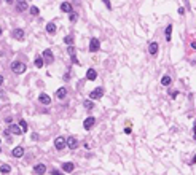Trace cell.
<instances>
[{
  "instance_id": "obj_1",
  "label": "cell",
  "mask_w": 196,
  "mask_h": 175,
  "mask_svg": "<svg viewBox=\"0 0 196 175\" xmlns=\"http://www.w3.org/2000/svg\"><path fill=\"white\" fill-rule=\"evenodd\" d=\"M11 70H13V73L21 75V73H24L26 70H27V65H26L24 62H21V61H14L13 64H11Z\"/></svg>"
},
{
  "instance_id": "obj_2",
  "label": "cell",
  "mask_w": 196,
  "mask_h": 175,
  "mask_svg": "<svg viewBox=\"0 0 196 175\" xmlns=\"http://www.w3.org/2000/svg\"><path fill=\"white\" fill-rule=\"evenodd\" d=\"M102 96H104V88H96V89H93L90 93V99L91 100H97V99H100Z\"/></svg>"
},
{
  "instance_id": "obj_3",
  "label": "cell",
  "mask_w": 196,
  "mask_h": 175,
  "mask_svg": "<svg viewBox=\"0 0 196 175\" xmlns=\"http://www.w3.org/2000/svg\"><path fill=\"white\" fill-rule=\"evenodd\" d=\"M43 61L46 62V64H53V62H54V54H53V51L51 49H45V51H43Z\"/></svg>"
},
{
  "instance_id": "obj_4",
  "label": "cell",
  "mask_w": 196,
  "mask_h": 175,
  "mask_svg": "<svg viewBox=\"0 0 196 175\" xmlns=\"http://www.w3.org/2000/svg\"><path fill=\"white\" fill-rule=\"evenodd\" d=\"M65 145H67L65 137H56V140H54V148L56 150H64Z\"/></svg>"
},
{
  "instance_id": "obj_5",
  "label": "cell",
  "mask_w": 196,
  "mask_h": 175,
  "mask_svg": "<svg viewBox=\"0 0 196 175\" xmlns=\"http://www.w3.org/2000/svg\"><path fill=\"white\" fill-rule=\"evenodd\" d=\"M99 48H100L99 38H91V41H90V51L91 53H96V51H99Z\"/></svg>"
},
{
  "instance_id": "obj_6",
  "label": "cell",
  "mask_w": 196,
  "mask_h": 175,
  "mask_svg": "<svg viewBox=\"0 0 196 175\" xmlns=\"http://www.w3.org/2000/svg\"><path fill=\"white\" fill-rule=\"evenodd\" d=\"M38 102H40L41 105H50V103H51V97L46 93H41L40 96H38Z\"/></svg>"
},
{
  "instance_id": "obj_7",
  "label": "cell",
  "mask_w": 196,
  "mask_h": 175,
  "mask_svg": "<svg viewBox=\"0 0 196 175\" xmlns=\"http://www.w3.org/2000/svg\"><path fill=\"white\" fill-rule=\"evenodd\" d=\"M94 124H96V118H94V116H90V118H86V120H85V123H83V127H85L86 130H90L91 127L94 126Z\"/></svg>"
},
{
  "instance_id": "obj_8",
  "label": "cell",
  "mask_w": 196,
  "mask_h": 175,
  "mask_svg": "<svg viewBox=\"0 0 196 175\" xmlns=\"http://www.w3.org/2000/svg\"><path fill=\"white\" fill-rule=\"evenodd\" d=\"M27 8H29V5L26 0H16V10L18 11H26Z\"/></svg>"
},
{
  "instance_id": "obj_9",
  "label": "cell",
  "mask_w": 196,
  "mask_h": 175,
  "mask_svg": "<svg viewBox=\"0 0 196 175\" xmlns=\"http://www.w3.org/2000/svg\"><path fill=\"white\" fill-rule=\"evenodd\" d=\"M11 35H13V38H16V40H24V30L22 29H14L13 32H11Z\"/></svg>"
},
{
  "instance_id": "obj_10",
  "label": "cell",
  "mask_w": 196,
  "mask_h": 175,
  "mask_svg": "<svg viewBox=\"0 0 196 175\" xmlns=\"http://www.w3.org/2000/svg\"><path fill=\"white\" fill-rule=\"evenodd\" d=\"M46 172V166L45 164H37L34 167V174L35 175H43Z\"/></svg>"
},
{
  "instance_id": "obj_11",
  "label": "cell",
  "mask_w": 196,
  "mask_h": 175,
  "mask_svg": "<svg viewBox=\"0 0 196 175\" xmlns=\"http://www.w3.org/2000/svg\"><path fill=\"white\" fill-rule=\"evenodd\" d=\"M67 147H69L70 150H75V148L78 147V140H77L75 137H69L67 139Z\"/></svg>"
},
{
  "instance_id": "obj_12",
  "label": "cell",
  "mask_w": 196,
  "mask_h": 175,
  "mask_svg": "<svg viewBox=\"0 0 196 175\" xmlns=\"http://www.w3.org/2000/svg\"><path fill=\"white\" fill-rule=\"evenodd\" d=\"M97 78V72L94 69H88V72H86V80H90V81H94V80Z\"/></svg>"
},
{
  "instance_id": "obj_13",
  "label": "cell",
  "mask_w": 196,
  "mask_h": 175,
  "mask_svg": "<svg viewBox=\"0 0 196 175\" xmlns=\"http://www.w3.org/2000/svg\"><path fill=\"white\" fill-rule=\"evenodd\" d=\"M61 11H64V13H73L72 5H70L69 2H62L61 3Z\"/></svg>"
},
{
  "instance_id": "obj_14",
  "label": "cell",
  "mask_w": 196,
  "mask_h": 175,
  "mask_svg": "<svg viewBox=\"0 0 196 175\" xmlns=\"http://www.w3.org/2000/svg\"><path fill=\"white\" fill-rule=\"evenodd\" d=\"M10 132H11V134H14V135H21V134H22V129H21L18 124H11V126H10Z\"/></svg>"
},
{
  "instance_id": "obj_15",
  "label": "cell",
  "mask_w": 196,
  "mask_h": 175,
  "mask_svg": "<svg viewBox=\"0 0 196 175\" xmlns=\"http://www.w3.org/2000/svg\"><path fill=\"white\" fill-rule=\"evenodd\" d=\"M11 155H13L14 158H22V155H24V148H22V147H16Z\"/></svg>"
},
{
  "instance_id": "obj_16",
  "label": "cell",
  "mask_w": 196,
  "mask_h": 175,
  "mask_svg": "<svg viewBox=\"0 0 196 175\" xmlns=\"http://www.w3.org/2000/svg\"><path fill=\"white\" fill-rule=\"evenodd\" d=\"M158 43H156V41H153V43H150V46H148V53H150L151 56H155L156 53H158Z\"/></svg>"
},
{
  "instance_id": "obj_17",
  "label": "cell",
  "mask_w": 196,
  "mask_h": 175,
  "mask_svg": "<svg viewBox=\"0 0 196 175\" xmlns=\"http://www.w3.org/2000/svg\"><path fill=\"white\" fill-rule=\"evenodd\" d=\"M65 96H67V89H65V88H59V89L56 91V97H58L59 100L65 99Z\"/></svg>"
},
{
  "instance_id": "obj_18",
  "label": "cell",
  "mask_w": 196,
  "mask_h": 175,
  "mask_svg": "<svg viewBox=\"0 0 196 175\" xmlns=\"http://www.w3.org/2000/svg\"><path fill=\"white\" fill-rule=\"evenodd\" d=\"M73 169H75L73 162H64V164H62V170L64 172H73Z\"/></svg>"
},
{
  "instance_id": "obj_19",
  "label": "cell",
  "mask_w": 196,
  "mask_h": 175,
  "mask_svg": "<svg viewBox=\"0 0 196 175\" xmlns=\"http://www.w3.org/2000/svg\"><path fill=\"white\" fill-rule=\"evenodd\" d=\"M46 32H48V34H56V24L54 22H48V24H46Z\"/></svg>"
},
{
  "instance_id": "obj_20",
  "label": "cell",
  "mask_w": 196,
  "mask_h": 175,
  "mask_svg": "<svg viewBox=\"0 0 196 175\" xmlns=\"http://www.w3.org/2000/svg\"><path fill=\"white\" fill-rule=\"evenodd\" d=\"M0 172L7 175V174H10V172H11V167L8 164H2V166H0Z\"/></svg>"
},
{
  "instance_id": "obj_21",
  "label": "cell",
  "mask_w": 196,
  "mask_h": 175,
  "mask_svg": "<svg viewBox=\"0 0 196 175\" xmlns=\"http://www.w3.org/2000/svg\"><path fill=\"white\" fill-rule=\"evenodd\" d=\"M64 43L69 46H73V35H67V37L64 38Z\"/></svg>"
},
{
  "instance_id": "obj_22",
  "label": "cell",
  "mask_w": 196,
  "mask_h": 175,
  "mask_svg": "<svg viewBox=\"0 0 196 175\" xmlns=\"http://www.w3.org/2000/svg\"><path fill=\"white\" fill-rule=\"evenodd\" d=\"M29 11H31L32 16H38V14H40V8H37V7H31Z\"/></svg>"
},
{
  "instance_id": "obj_23",
  "label": "cell",
  "mask_w": 196,
  "mask_h": 175,
  "mask_svg": "<svg viewBox=\"0 0 196 175\" xmlns=\"http://www.w3.org/2000/svg\"><path fill=\"white\" fill-rule=\"evenodd\" d=\"M171 34H172V24H169L168 27H166V40H171Z\"/></svg>"
},
{
  "instance_id": "obj_24",
  "label": "cell",
  "mask_w": 196,
  "mask_h": 175,
  "mask_svg": "<svg viewBox=\"0 0 196 175\" xmlns=\"http://www.w3.org/2000/svg\"><path fill=\"white\" fill-rule=\"evenodd\" d=\"M35 67H37V69H41V67H43V57H35Z\"/></svg>"
},
{
  "instance_id": "obj_25",
  "label": "cell",
  "mask_w": 196,
  "mask_h": 175,
  "mask_svg": "<svg viewBox=\"0 0 196 175\" xmlns=\"http://www.w3.org/2000/svg\"><path fill=\"white\" fill-rule=\"evenodd\" d=\"M161 84H163V86L171 84V76H168V75H166V76H163V78H161Z\"/></svg>"
},
{
  "instance_id": "obj_26",
  "label": "cell",
  "mask_w": 196,
  "mask_h": 175,
  "mask_svg": "<svg viewBox=\"0 0 196 175\" xmlns=\"http://www.w3.org/2000/svg\"><path fill=\"white\" fill-rule=\"evenodd\" d=\"M19 127L22 129V134H24V132H27V123H26L24 120H21V121H19Z\"/></svg>"
},
{
  "instance_id": "obj_27",
  "label": "cell",
  "mask_w": 196,
  "mask_h": 175,
  "mask_svg": "<svg viewBox=\"0 0 196 175\" xmlns=\"http://www.w3.org/2000/svg\"><path fill=\"white\" fill-rule=\"evenodd\" d=\"M83 105H85V108L91 110V108L94 107V103H93V100H85V102H83Z\"/></svg>"
},
{
  "instance_id": "obj_28",
  "label": "cell",
  "mask_w": 196,
  "mask_h": 175,
  "mask_svg": "<svg viewBox=\"0 0 196 175\" xmlns=\"http://www.w3.org/2000/svg\"><path fill=\"white\" fill-rule=\"evenodd\" d=\"M67 53H69L70 54V57H75V48H73V46H69V48H67Z\"/></svg>"
},
{
  "instance_id": "obj_29",
  "label": "cell",
  "mask_w": 196,
  "mask_h": 175,
  "mask_svg": "<svg viewBox=\"0 0 196 175\" xmlns=\"http://www.w3.org/2000/svg\"><path fill=\"white\" fill-rule=\"evenodd\" d=\"M69 19H70V22H75V21L78 19V14H77V13H70Z\"/></svg>"
},
{
  "instance_id": "obj_30",
  "label": "cell",
  "mask_w": 196,
  "mask_h": 175,
  "mask_svg": "<svg viewBox=\"0 0 196 175\" xmlns=\"http://www.w3.org/2000/svg\"><path fill=\"white\" fill-rule=\"evenodd\" d=\"M51 174H53V175H64V174H61V172H59L58 169H53V170H51Z\"/></svg>"
},
{
  "instance_id": "obj_31",
  "label": "cell",
  "mask_w": 196,
  "mask_h": 175,
  "mask_svg": "<svg viewBox=\"0 0 196 175\" xmlns=\"http://www.w3.org/2000/svg\"><path fill=\"white\" fill-rule=\"evenodd\" d=\"M104 3L107 5V8H109V10H112V5H110V0H104Z\"/></svg>"
},
{
  "instance_id": "obj_32",
  "label": "cell",
  "mask_w": 196,
  "mask_h": 175,
  "mask_svg": "<svg viewBox=\"0 0 196 175\" xmlns=\"http://www.w3.org/2000/svg\"><path fill=\"white\" fill-rule=\"evenodd\" d=\"M5 121H7V123H10V124H11V121H13V118H11V116H7V118H5Z\"/></svg>"
},
{
  "instance_id": "obj_33",
  "label": "cell",
  "mask_w": 196,
  "mask_h": 175,
  "mask_svg": "<svg viewBox=\"0 0 196 175\" xmlns=\"http://www.w3.org/2000/svg\"><path fill=\"white\" fill-rule=\"evenodd\" d=\"M70 78V75H69V72H67V73H65V75H64V80H65V81H67V80H69Z\"/></svg>"
},
{
  "instance_id": "obj_34",
  "label": "cell",
  "mask_w": 196,
  "mask_h": 175,
  "mask_svg": "<svg viewBox=\"0 0 196 175\" xmlns=\"http://www.w3.org/2000/svg\"><path fill=\"white\" fill-rule=\"evenodd\" d=\"M3 2H5V3H10V5L13 3V0H3Z\"/></svg>"
},
{
  "instance_id": "obj_35",
  "label": "cell",
  "mask_w": 196,
  "mask_h": 175,
  "mask_svg": "<svg viewBox=\"0 0 196 175\" xmlns=\"http://www.w3.org/2000/svg\"><path fill=\"white\" fill-rule=\"evenodd\" d=\"M2 83H3V76L0 75V86H2Z\"/></svg>"
},
{
  "instance_id": "obj_36",
  "label": "cell",
  "mask_w": 196,
  "mask_h": 175,
  "mask_svg": "<svg viewBox=\"0 0 196 175\" xmlns=\"http://www.w3.org/2000/svg\"><path fill=\"white\" fill-rule=\"evenodd\" d=\"M0 37H2V29H0Z\"/></svg>"
},
{
  "instance_id": "obj_37",
  "label": "cell",
  "mask_w": 196,
  "mask_h": 175,
  "mask_svg": "<svg viewBox=\"0 0 196 175\" xmlns=\"http://www.w3.org/2000/svg\"><path fill=\"white\" fill-rule=\"evenodd\" d=\"M0 153H2V148H0Z\"/></svg>"
}]
</instances>
